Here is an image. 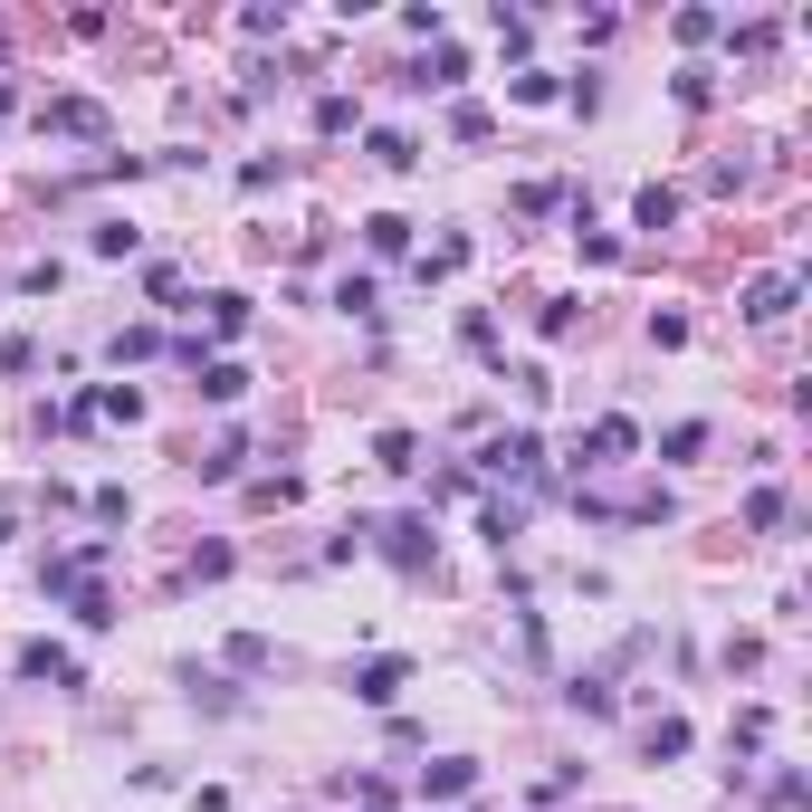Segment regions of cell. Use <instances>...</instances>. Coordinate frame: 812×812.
<instances>
[{
	"label": "cell",
	"mask_w": 812,
	"mask_h": 812,
	"mask_svg": "<svg viewBox=\"0 0 812 812\" xmlns=\"http://www.w3.org/2000/svg\"><path fill=\"white\" fill-rule=\"evenodd\" d=\"M784 307H793V287H784V278H764L755 297H745V315H755V325H774V315H784Z\"/></svg>",
	"instance_id": "7a4b0ae2"
},
{
	"label": "cell",
	"mask_w": 812,
	"mask_h": 812,
	"mask_svg": "<svg viewBox=\"0 0 812 812\" xmlns=\"http://www.w3.org/2000/svg\"><path fill=\"white\" fill-rule=\"evenodd\" d=\"M354 698H373V708H382V698H402V660H373V669L354 679Z\"/></svg>",
	"instance_id": "6da1fadb"
},
{
	"label": "cell",
	"mask_w": 812,
	"mask_h": 812,
	"mask_svg": "<svg viewBox=\"0 0 812 812\" xmlns=\"http://www.w3.org/2000/svg\"><path fill=\"white\" fill-rule=\"evenodd\" d=\"M239 382H249L239 363H211V373H201V392H211V402H239Z\"/></svg>",
	"instance_id": "3957f363"
}]
</instances>
